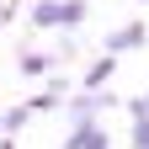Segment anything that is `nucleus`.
<instances>
[{
	"label": "nucleus",
	"instance_id": "obj_1",
	"mask_svg": "<svg viewBox=\"0 0 149 149\" xmlns=\"http://www.w3.org/2000/svg\"><path fill=\"white\" fill-rule=\"evenodd\" d=\"M80 22V6L74 0H64V6H37V27H69Z\"/></svg>",
	"mask_w": 149,
	"mask_h": 149
}]
</instances>
